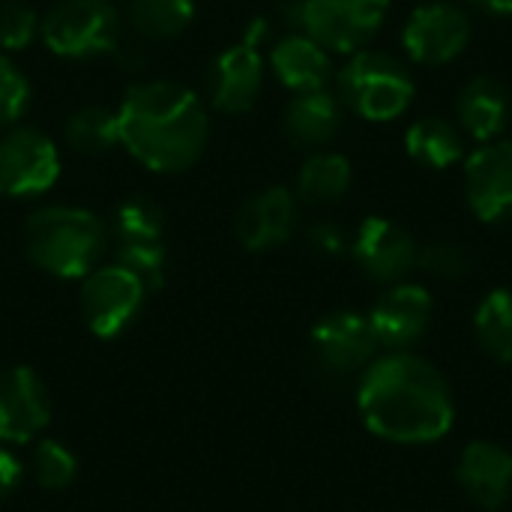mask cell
Masks as SVG:
<instances>
[{
    "instance_id": "cell-1",
    "label": "cell",
    "mask_w": 512,
    "mask_h": 512,
    "mask_svg": "<svg viewBox=\"0 0 512 512\" xmlns=\"http://www.w3.org/2000/svg\"><path fill=\"white\" fill-rule=\"evenodd\" d=\"M357 411L372 435L393 444H435L456 423L447 378L411 351H390L363 369Z\"/></svg>"
},
{
    "instance_id": "cell-2",
    "label": "cell",
    "mask_w": 512,
    "mask_h": 512,
    "mask_svg": "<svg viewBox=\"0 0 512 512\" xmlns=\"http://www.w3.org/2000/svg\"><path fill=\"white\" fill-rule=\"evenodd\" d=\"M117 123L129 156L156 174L192 168L210 138L204 102L177 81H141L129 87L117 108Z\"/></svg>"
},
{
    "instance_id": "cell-3",
    "label": "cell",
    "mask_w": 512,
    "mask_h": 512,
    "mask_svg": "<svg viewBox=\"0 0 512 512\" xmlns=\"http://www.w3.org/2000/svg\"><path fill=\"white\" fill-rule=\"evenodd\" d=\"M24 249L39 270L57 279H81L96 270L105 252V225L84 207L48 204L27 219Z\"/></svg>"
},
{
    "instance_id": "cell-4",
    "label": "cell",
    "mask_w": 512,
    "mask_h": 512,
    "mask_svg": "<svg viewBox=\"0 0 512 512\" xmlns=\"http://www.w3.org/2000/svg\"><path fill=\"white\" fill-rule=\"evenodd\" d=\"M417 84L402 60L363 48L348 57L339 72V99L363 120L387 123L402 117L414 102Z\"/></svg>"
},
{
    "instance_id": "cell-5",
    "label": "cell",
    "mask_w": 512,
    "mask_h": 512,
    "mask_svg": "<svg viewBox=\"0 0 512 512\" xmlns=\"http://www.w3.org/2000/svg\"><path fill=\"white\" fill-rule=\"evenodd\" d=\"M39 36L57 57H102L120 42V15L108 0H60L39 21Z\"/></svg>"
},
{
    "instance_id": "cell-6",
    "label": "cell",
    "mask_w": 512,
    "mask_h": 512,
    "mask_svg": "<svg viewBox=\"0 0 512 512\" xmlns=\"http://www.w3.org/2000/svg\"><path fill=\"white\" fill-rule=\"evenodd\" d=\"M390 0H300L297 30L333 54H357L384 27Z\"/></svg>"
},
{
    "instance_id": "cell-7",
    "label": "cell",
    "mask_w": 512,
    "mask_h": 512,
    "mask_svg": "<svg viewBox=\"0 0 512 512\" xmlns=\"http://www.w3.org/2000/svg\"><path fill=\"white\" fill-rule=\"evenodd\" d=\"M144 294V282L123 264L90 270L81 288V315L87 330L99 339L120 336L141 312Z\"/></svg>"
},
{
    "instance_id": "cell-8",
    "label": "cell",
    "mask_w": 512,
    "mask_h": 512,
    "mask_svg": "<svg viewBox=\"0 0 512 512\" xmlns=\"http://www.w3.org/2000/svg\"><path fill=\"white\" fill-rule=\"evenodd\" d=\"M60 177L57 144L33 126H9L0 138V195L36 198Z\"/></svg>"
},
{
    "instance_id": "cell-9",
    "label": "cell",
    "mask_w": 512,
    "mask_h": 512,
    "mask_svg": "<svg viewBox=\"0 0 512 512\" xmlns=\"http://www.w3.org/2000/svg\"><path fill=\"white\" fill-rule=\"evenodd\" d=\"M471 42V21L462 6L435 0L417 6L402 27V48L420 66H444Z\"/></svg>"
},
{
    "instance_id": "cell-10",
    "label": "cell",
    "mask_w": 512,
    "mask_h": 512,
    "mask_svg": "<svg viewBox=\"0 0 512 512\" xmlns=\"http://www.w3.org/2000/svg\"><path fill=\"white\" fill-rule=\"evenodd\" d=\"M351 252H354L357 267L369 279L381 285H396V282H405L411 270H417L420 246L411 237V231H405L399 222L384 219V216H369L357 228Z\"/></svg>"
},
{
    "instance_id": "cell-11",
    "label": "cell",
    "mask_w": 512,
    "mask_h": 512,
    "mask_svg": "<svg viewBox=\"0 0 512 512\" xmlns=\"http://www.w3.org/2000/svg\"><path fill=\"white\" fill-rule=\"evenodd\" d=\"M432 312H435V300H432L429 288L405 279V282L390 285L375 300V306L366 318H369L381 348L408 351L429 330Z\"/></svg>"
},
{
    "instance_id": "cell-12",
    "label": "cell",
    "mask_w": 512,
    "mask_h": 512,
    "mask_svg": "<svg viewBox=\"0 0 512 512\" xmlns=\"http://www.w3.org/2000/svg\"><path fill=\"white\" fill-rule=\"evenodd\" d=\"M378 348L381 345L375 339V330L360 312H330L312 330V351L318 363L333 375L363 372L375 360Z\"/></svg>"
},
{
    "instance_id": "cell-13",
    "label": "cell",
    "mask_w": 512,
    "mask_h": 512,
    "mask_svg": "<svg viewBox=\"0 0 512 512\" xmlns=\"http://www.w3.org/2000/svg\"><path fill=\"white\" fill-rule=\"evenodd\" d=\"M468 204L483 222H501L512 213V144L486 141L465 159Z\"/></svg>"
},
{
    "instance_id": "cell-14",
    "label": "cell",
    "mask_w": 512,
    "mask_h": 512,
    "mask_svg": "<svg viewBox=\"0 0 512 512\" xmlns=\"http://www.w3.org/2000/svg\"><path fill=\"white\" fill-rule=\"evenodd\" d=\"M51 420L48 390L27 366L0 372V441L27 444Z\"/></svg>"
},
{
    "instance_id": "cell-15",
    "label": "cell",
    "mask_w": 512,
    "mask_h": 512,
    "mask_svg": "<svg viewBox=\"0 0 512 512\" xmlns=\"http://www.w3.org/2000/svg\"><path fill=\"white\" fill-rule=\"evenodd\" d=\"M456 483L480 510H501L512 495V453L495 441H471L459 453Z\"/></svg>"
},
{
    "instance_id": "cell-16",
    "label": "cell",
    "mask_w": 512,
    "mask_h": 512,
    "mask_svg": "<svg viewBox=\"0 0 512 512\" xmlns=\"http://www.w3.org/2000/svg\"><path fill=\"white\" fill-rule=\"evenodd\" d=\"M264 90V57L255 45L237 42L210 66V102L225 114L249 111Z\"/></svg>"
},
{
    "instance_id": "cell-17",
    "label": "cell",
    "mask_w": 512,
    "mask_h": 512,
    "mask_svg": "<svg viewBox=\"0 0 512 512\" xmlns=\"http://www.w3.org/2000/svg\"><path fill=\"white\" fill-rule=\"evenodd\" d=\"M297 228V195L285 186H270L252 195L237 213V240L249 252H270L291 240Z\"/></svg>"
},
{
    "instance_id": "cell-18",
    "label": "cell",
    "mask_w": 512,
    "mask_h": 512,
    "mask_svg": "<svg viewBox=\"0 0 512 512\" xmlns=\"http://www.w3.org/2000/svg\"><path fill=\"white\" fill-rule=\"evenodd\" d=\"M270 66L276 72V78L294 90V93H303V90H318V87H327L330 81V72H333V60H330V51L324 45H318L309 33L297 30V33H288L285 39H279L270 51Z\"/></svg>"
},
{
    "instance_id": "cell-19",
    "label": "cell",
    "mask_w": 512,
    "mask_h": 512,
    "mask_svg": "<svg viewBox=\"0 0 512 512\" xmlns=\"http://www.w3.org/2000/svg\"><path fill=\"white\" fill-rule=\"evenodd\" d=\"M345 120V105L327 87L294 93L285 108V132L300 147H321L330 144Z\"/></svg>"
},
{
    "instance_id": "cell-20",
    "label": "cell",
    "mask_w": 512,
    "mask_h": 512,
    "mask_svg": "<svg viewBox=\"0 0 512 512\" xmlns=\"http://www.w3.org/2000/svg\"><path fill=\"white\" fill-rule=\"evenodd\" d=\"M510 111L512 99L507 87L501 81L489 78V75L471 78L462 87L459 102H456V114H459L462 129L480 144L495 141L504 132V126L510 120Z\"/></svg>"
},
{
    "instance_id": "cell-21",
    "label": "cell",
    "mask_w": 512,
    "mask_h": 512,
    "mask_svg": "<svg viewBox=\"0 0 512 512\" xmlns=\"http://www.w3.org/2000/svg\"><path fill=\"white\" fill-rule=\"evenodd\" d=\"M405 150L414 162L441 171L465 159V138L444 117H420L405 132Z\"/></svg>"
},
{
    "instance_id": "cell-22",
    "label": "cell",
    "mask_w": 512,
    "mask_h": 512,
    "mask_svg": "<svg viewBox=\"0 0 512 512\" xmlns=\"http://www.w3.org/2000/svg\"><path fill=\"white\" fill-rule=\"evenodd\" d=\"M351 189V162L342 153L318 150L297 174V198L306 204H336Z\"/></svg>"
},
{
    "instance_id": "cell-23",
    "label": "cell",
    "mask_w": 512,
    "mask_h": 512,
    "mask_svg": "<svg viewBox=\"0 0 512 512\" xmlns=\"http://www.w3.org/2000/svg\"><path fill=\"white\" fill-rule=\"evenodd\" d=\"M63 135H66V144L75 153L102 156V153H108V150H114L120 144L117 111H111L105 105H84V108L69 114Z\"/></svg>"
},
{
    "instance_id": "cell-24",
    "label": "cell",
    "mask_w": 512,
    "mask_h": 512,
    "mask_svg": "<svg viewBox=\"0 0 512 512\" xmlns=\"http://www.w3.org/2000/svg\"><path fill=\"white\" fill-rule=\"evenodd\" d=\"M474 333L492 360L512 363V291L495 288L480 300L474 312Z\"/></svg>"
},
{
    "instance_id": "cell-25",
    "label": "cell",
    "mask_w": 512,
    "mask_h": 512,
    "mask_svg": "<svg viewBox=\"0 0 512 512\" xmlns=\"http://www.w3.org/2000/svg\"><path fill=\"white\" fill-rule=\"evenodd\" d=\"M195 18L192 0H132L129 3V24L138 36L165 42L180 36Z\"/></svg>"
},
{
    "instance_id": "cell-26",
    "label": "cell",
    "mask_w": 512,
    "mask_h": 512,
    "mask_svg": "<svg viewBox=\"0 0 512 512\" xmlns=\"http://www.w3.org/2000/svg\"><path fill=\"white\" fill-rule=\"evenodd\" d=\"M111 231L117 246H138V243H162L165 237V213L156 201L144 195L123 198L111 216Z\"/></svg>"
},
{
    "instance_id": "cell-27",
    "label": "cell",
    "mask_w": 512,
    "mask_h": 512,
    "mask_svg": "<svg viewBox=\"0 0 512 512\" xmlns=\"http://www.w3.org/2000/svg\"><path fill=\"white\" fill-rule=\"evenodd\" d=\"M417 267L423 273H429L432 279L459 282L462 276H468L471 258H468V252L459 243H453V240H435V243H429V246L420 249Z\"/></svg>"
},
{
    "instance_id": "cell-28",
    "label": "cell",
    "mask_w": 512,
    "mask_h": 512,
    "mask_svg": "<svg viewBox=\"0 0 512 512\" xmlns=\"http://www.w3.org/2000/svg\"><path fill=\"white\" fill-rule=\"evenodd\" d=\"M30 108V81L21 66L0 54V126H15Z\"/></svg>"
},
{
    "instance_id": "cell-29",
    "label": "cell",
    "mask_w": 512,
    "mask_h": 512,
    "mask_svg": "<svg viewBox=\"0 0 512 512\" xmlns=\"http://www.w3.org/2000/svg\"><path fill=\"white\" fill-rule=\"evenodd\" d=\"M75 468H78L75 456L60 441H42L36 447L33 471H36V480L42 489H51V492L66 489L75 480Z\"/></svg>"
},
{
    "instance_id": "cell-30",
    "label": "cell",
    "mask_w": 512,
    "mask_h": 512,
    "mask_svg": "<svg viewBox=\"0 0 512 512\" xmlns=\"http://www.w3.org/2000/svg\"><path fill=\"white\" fill-rule=\"evenodd\" d=\"M39 36V18L24 0H0V48L21 51Z\"/></svg>"
},
{
    "instance_id": "cell-31",
    "label": "cell",
    "mask_w": 512,
    "mask_h": 512,
    "mask_svg": "<svg viewBox=\"0 0 512 512\" xmlns=\"http://www.w3.org/2000/svg\"><path fill=\"white\" fill-rule=\"evenodd\" d=\"M165 246L162 243H138V246H117V264L132 270L147 291L162 288L165 282Z\"/></svg>"
},
{
    "instance_id": "cell-32",
    "label": "cell",
    "mask_w": 512,
    "mask_h": 512,
    "mask_svg": "<svg viewBox=\"0 0 512 512\" xmlns=\"http://www.w3.org/2000/svg\"><path fill=\"white\" fill-rule=\"evenodd\" d=\"M306 243H309V249H315L318 255H327V258L342 255L348 246L345 231L336 222H312L306 228Z\"/></svg>"
},
{
    "instance_id": "cell-33",
    "label": "cell",
    "mask_w": 512,
    "mask_h": 512,
    "mask_svg": "<svg viewBox=\"0 0 512 512\" xmlns=\"http://www.w3.org/2000/svg\"><path fill=\"white\" fill-rule=\"evenodd\" d=\"M21 474H24L21 471V462L9 450H0V501H6L18 489Z\"/></svg>"
},
{
    "instance_id": "cell-34",
    "label": "cell",
    "mask_w": 512,
    "mask_h": 512,
    "mask_svg": "<svg viewBox=\"0 0 512 512\" xmlns=\"http://www.w3.org/2000/svg\"><path fill=\"white\" fill-rule=\"evenodd\" d=\"M474 6L486 9V12H498V15H512V0H471Z\"/></svg>"
}]
</instances>
